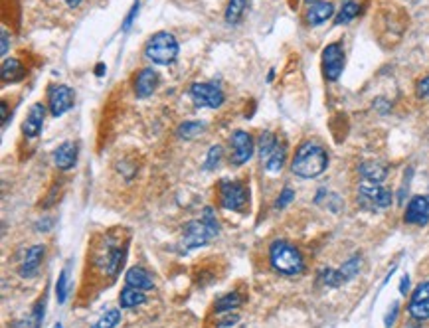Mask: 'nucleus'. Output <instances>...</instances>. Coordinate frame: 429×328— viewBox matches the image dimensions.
Returning a JSON list of instances; mask_svg holds the SVG:
<instances>
[{
  "instance_id": "39448f33",
  "label": "nucleus",
  "mask_w": 429,
  "mask_h": 328,
  "mask_svg": "<svg viewBox=\"0 0 429 328\" xmlns=\"http://www.w3.org/2000/svg\"><path fill=\"white\" fill-rule=\"evenodd\" d=\"M248 198H250V192L241 182H236V180H222L220 182V204H222L223 210L239 212V210L245 208Z\"/></svg>"
},
{
  "instance_id": "393cba45",
  "label": "nucleus",
  "mask_w": 429,
  "mask_h": 328,
  "mask_svg": "<svg viewBox=\"0 0 429 328\" xmlns=\"http://www.w3.org/2000/svg\"><path fill=\"white\" fill-rule=\"evenodd\" d=\"M241 303H243V298H241V295L239 293H228V295H223L222 298H218L216 300V313H230V311H234V309H238V307H241Z\"/></svg>"
},
{
  "instance_id": "4c0bfd02",
  "label": "nucleus",
  "mask_w": 429,
  "mask_h": 328,
  "mask_svg": "<svg viewBox=\"0 0 429 328\" xmlns=\"http://www.w3.org/2000/svg\"><path fill=\"white\" fill-rule=\"evenodd\" d=\"M408 291H410V277L404 275V277H402V283H399V293H402V295H408Z\"/></svg>"
},
{
  "instance_id": "e433bc0d",
  "label": "nucleus",
  "mask_w": 429,
  "mask_h": 328,
  "mask_svg": "<svg viewBox=\"0 0 429 328\" xmlns=\"http://www.w3.org/2000/svg\"><path fill=\"white\" fill-rule=\"evenodd\" d=\"M8 44H10L8 32L2 30V58H4V60H6V56H8Z\"/></svg>"
},
{
  "instance_id": "ddd939ff",
  "label": "nucleus",
  "mask_w": 429,
  "mask_h": 328,
  "mask_svg": "<svg viewBox=\"0 0 429 328\" xmlns=\"http://www.w3.org/2000/svg\"><path fill=\"white\" fill-rule=\"evenodd\" d=\"M44 119H46V107L42 103H34L30 111H28V117L24 119V125L22 131L28 139H34L40 135L42 127H44Z\"/></svg>"
},
{
  "instance_id": "f3484780",
  "label": "nucleus",
  "mask_w": 429,
  "mask_h": 328,
  "mask_svg": "<svg viewBox=\"0 0 429 328\" xmlns=\"http://www.w3.org/2000/svg\"><path fill=\"white\" fill-rule=\"evenodd\" d=\"M125 283L133 289H139V291H153L155 289V281L151 277L148 271H144L141 267H131L125 275Z\"/></svg>"
},
{
  "instance_id": "c85d7f7f",
  "label": "nucleus",
  "mask_w": 429,
  "mask_h": 328,
  "mask_svg": "<svg viewBox=\"0 0 429 328\" xmlns=\"http://www.w3.org/2000/svg\"><path fill=\"white\" fill-rule=\"evenodd\" d=\"M119 322H121V311L113 309L109 313L103 314L91 328H115Z\"/></svg>"
},
{
  "instance_id": "72a5a7b5",
  "label": "nucleus",
  "mask_w": 429,
  "mask_h": 328,
  "mask_svg": "<svg viewBox=\"0 0 429 328\" xmlns=\"http://www.w3.org/2000/svg\"><path fill=\"white\" fill-rule=\"evenodd\" d=\"M293 198H295V192H293L291 188H283V192L279 194V200H277V204H275V206L281 210V208H285L289 202H293Z\"/></svg>"
},
{
  "instance_id": "dca6fc26",
  "label": "nucleus",
  "mask_w": 429,
  "mask_h": 328,
  "mask_svg": "<svg viewBox=\"0 0 429 328\" xmlns=\"http://www.w3.org/2000/svg\"><path fill=\"white\" fill-rule=\"evenodd\" d=\"M44 259V245H32L26 251L22 263H20V275L22 277H34L38 273V269L42 265Z\"/></svg>"
},
{
  "instance_id": "c756f323",
  "label": "nucleus",
  "mask_w": 429,
  "mask_h": 328,
  "mask_svg": "<svg viewBox=\"0 0 429 328\" xmlns=\"http://www.w3.org/2000/svg\"><path fill=\"white\" fill-rule=\"evenodd\" d=\"M67 281H69L67 269H62L60 275H58V283H56V298H58L60 305H64L65 298H67Z\"/></svg>"
},
{
  "instance_id": "bb28decb",
  "label": "nucleus",
  "mask_w": 429,
  "mask_h": 328,
  "mask_svg": "<svg viewBox=\"0 0 429 328\" xmlns=\"http://www.w3.org/2000/svg\"><path fill=\"white\" fill-rule=\"evenodd\" d=\"M204 129H206L204 123H198V121H186L184 125L178 127V137H180V139H194V137L202 135V131H204Z\"/></svg>"
},
{
  "instance_id": "cd10ccee",
  "label": "nucleus",
  "mask_w": 429,
  "mask_h": 328,
  "mask_svg": "<svg viewBox=\"0 0 429 328\" xmlns=\"http://www.w3.org/2000/svg\"><path fill=\"white\" fill-rule=\"evenodd\" d=\"M408 313L417 320H429V300H417V303L410 300Z\"/></svg>"
},
{
  "instance_id": "7c9ffc66",
  "label": "nucleus",
  "mask_w": 429,
  "mask_h": 328,
  "mask_svg": "<svg viewBox=\"0 0 429 328\" xmlns=\"http://www.w3.org/2000/svg\"><path fill=\"white\" fill-rule=\"evenodd\" d=\"M220 160H222V146H220V144H214V146H210V151H208L204 168H206V171H214V168L220 164Z\"/></svg>"
},
{
  "instance_id": "a211bd4d",
  "label": "nucleus",
  "mask_w": 429,
  "mask_h": 328,
  "mask_svg": "<svg viewBox=\"0 0 429 328\" xmlns=\"http://www.w3.org/2000/svg\"><path fill=\"white\" fill-rule=\"evenodd\" d=\"M24 76H26L24 65L18 60H14V58L4 60V63H2V81L4 83H16L20 79H24Z\"/></svg>"
},
{
  "instance_id": "4be33fe9",
  "label": "nucleus",
  "mask_w": 429,
  "mask_h": 328,
  "mask_svg": "<svg viewBox=\"0 0 429 328\" xmlns=\"http://www.w3.org/2000/svg\"><path fill=\"white\" fill-rule=\"evenodd\" d=\"M360 267H362V259H360V255H354V257H350L349 261L340 267V269H336V271H338V277H340V281H342V285H344V283L352 281V279H354V277L360 273Z\"/></svg>"
},
{
  "instance_id": "5701e85b",
  "label": "nucleus",
  "mask_w": 429,
  "mask_h": 328,
  "mask_svg": "<svg viewBox=\"0 0 429 328\" xmlns=\"http://www.w3.org/2000/svg\"><path fill=\"white\" fill-rule=\"evenodd\" d=\"M248 2L250 0H228V6H226V22L228 24H238L243 12H245V8H248Z\"/></svg>"
},
{
  "instance_id": "2f4dec72",
  "label": "nucleus",
  "mask_w": 429,
  "mask_h": 328,
  "mask_svg": "<svg viewBox=\"0 0 429 328\" xmlns=\"http://www.w3.org/2000/svg\"><path fill=\"white\" fill-rule=\"evenodd\" d=\"M139 10H141V0H137V2L133 4V8L129 10L127 18H125V22H123V26H121V30H123V32H129V30H131V26H133V22H135V18L139 16Z\"/></svg>"
},
{
  "instance_id": "1a4fd4ad",
  "label": "nucleus",
  "mask_w": 429,
  "mask_h": 328,
  "mask_svg": "<svg viewBox=\"0 0 429 328\" xmlns=\"http://www.w3.org/2000/svg\"><path fill=\"white\" fill-rule=\"evenodd\" d=\"M358 194H360L362 200H366L374 208H390L392 206V192L378 184V182L362 180L360 186H358Z\"/></svg>"
},
{
  "instance_id": "20e7f679",
  "label": "nucleus",
  "mask_w": 429,
  "mask_h": 328,
  "mask_svg": "<svg viewBox=\"0 0 429 328\" xmlns=\"http://www.w3.org/2000/svg\"><path fill=\"white\" fill-rule=\"evenodd\" d=\"M144 56L157 65H170L178 58V42L168 32H157L144 44Z\"/></svg>"
},
{
  "instance_id": "2eb2a0df",
  "label": "nucleus",
  "mask_w": 429,
  "mask_h": 328,
  "mask_svg": "<svg viewBox=\"0 0 429 328\" xmlns=\"http://www.w3.org/2000/svg\"><path fill=\"white\" fill-rule=\"evenodd\" d=\"M334 16V4L333 2H324V0H318L315 4H309L307 8V22L311 26H320L324 24L327 20H331Z\"/></svg>"
},
{
  "instance_id": "f257e3e1",
  "label": "nucleus",
  "mask_w": 429,
  "mask_h": 328,
  "mask_svg": "<svg viewBox=\"0 0 429 328\" xmlns=\"http://www.w3.org/2000/svg\"><path fill=\"white\" fill-rule=\"evenodd\" d=\"M327 166H329L327 151L318 142L313 141L302 142L291 162V171L299 178H317L327 171Z\"/></svg>"
},
{
  "instance_id": "f03ea898",
  "label": "nucleus",
  "mask_w": 429,
  "mask_h": 328,
  "mask_svg": "<svg viewBox=\"0 0 429 328\" xmlns=\"http://www.w3.org/2000/svg\"><path fill=\"white\" fill-rule=\"evenodd\" d=\"M220 234V223L214 216L212 208H204L200 219H192L182 228V245L184 250H196L206 245L210 239Z\"/></svg>"
},
{
  "instance_id": "0eeeda50",
  "label": "nucleus",
  "mask_w": 429,
  "mask_h": 328,
  "mask_svg": "<svg viewBox=\"0 0 429 328\" xmlns=\"http://www.w3.org/2000/svg\"><path fill=\"white\" fill-rule=\"evenodd\" d=\"M344 47L340 42H333L322 50V74L329 81H336L344 69Z\"/></svg>"
},
{
  "instance_id": "423d86ee",
  "label": "nucleus",
  "mask_w": 429,
  "mask_h": 328,
  "mask_svg": "<svg viewBox=\"0 0 429 328\" xmlns=\"http://www.w3.org/2000/svg\"><path fill=\"white\" fill-rule=\"evenodd\" d=\"M190 97L194 105L206 107V109H218L226 101V95L220 89V85H214V83H192Z\"/></svg>"
},
{
  "instance_id": "473e14b6",
  "label": "nucleus",
  "mask_w": 429,
  "mask_h": 328,
  "mask_svg": "<svg viewBox=\"0 0 429 328\" xmlns=\"http://www.w3.org/2000/svg\"><path fill=\"white\" fill-rule=\"evenodd\" d=\"M412 300L417 303V300H429V281H424L417 285V289L412 293Z\"/></svg>"
},
{
  "instance_id": "9d476101",
  "label": "nucleus",
  "mask_w": 429,
  "mask_h": 328,
  "mask_svg": "<svg viewBox=\"0 0 429 328\" xmlns=\"http://www.w3.org/2000/svg\"><path fill=\"white\" fill-rule=\"evenodd\" d=\"M404 221L410 226H428L429 223V196H413L406 206Z\"/></svg>"
},
{
  "instance_id": "f8f14e48",
  "label": "nucleus",
  "mask_w": 429,
  "mask_h": 328,
  "mask_svg": "<svg viewBox=\"0 0 429 328\" xmlns=\"http://www.w3.org/2000/svg\"><path fill=\"white\" fill-rule=\"evenodd\" d=\"M157 85H159V74H157V69L144 67V69L139 72V76L135 78V95L139 99H146V97H151V95L155 94Z\"/></svg>"
},
{
  "instance_id": "7ed1b4c3",
  "label": "nucleus",
  "mask_w": 429,
  "mask_h": 328,
  "mask_svg": "<svg viewBox=\"0 0 429 328\" xmlns=\"http://www.w3.org/2000/svg\"><path fill=\"white\" fill-rule=\"evenodd\" d=\"M270 263L277 273L289 275V277L301 275L305 271V259H302L301 251L285 239H277L271 243Z\"/></svg>"
},
{
  "instance_id": "c9c22d12",
  "label": "nucleus",
  "mask_w": 429,
  "mask_h": 328,
  "mask_svg": "<svg viewBox=\"0 0 429 328\" xmlns=\"http://www.w3.org/2000/svg\"><path fill=\"white\" fill-rule=\"evenodd\" d=\"M397 311H399V305L394 303V305H392V309H390V313L386 314V328H390L392 325H394V320H396V316H397Z\"/></svg>"
},
{
  "instance_id": "a878e982",
  "label": "nucleus",
  "mask_w": 429,
  "mask_h": 328,
  "mask_svg": "<svg viewBox=\"0 0 429 328\" xmlns=\"http://www.w3.org/2000/svg\"><path fill=\"white\" fill-rule=\"evenodd\" d=\"M277 144H279V141H277V137L273 133H270V131H263L261 133V137H259V157H261L263 162L273 155V151L277 149Z\"/></svg>"
},
{
  "instance_id": "ea45409f",
  "label": "nucleus",
  "mask_w": 429,
  "mask_h": 328,
  "mask_svg": "<svg viewBox=\"0 0 429 328\" xmlns=\"http://www.w3.org/2000/svg\"><path fill=\"white\" fill-rule=\"evenodd\" d=\"M65 4H67L69 8H78L81 4V0H65Z\"/></svg>"
},
{
  "instance_id": "f704fd0d",
  "label": "nucleus",
  "mask_w": 429,
  "mask_h": 328,
  "mask_svg": "<svg viewBox=\"0 0 429 328\" xmlns=\"http://www.w3.org/2000/svg\"><path fill=\"white\" fill-rule=\"evenodd\" d=\"M415 94L419 99H429V76L428 78L419 79L417 81V87H415Z\"/></svg>"
},
{
  "instance_id": "a19ab883",
  "label": "nucleus",
  "mask_w": 429,
  "mask_h": 328,
  "mask_svg": "<svg viewBox=\"0 0 429 328\" xmlns=\"http://www.w3.org/2000/svg\"><path fill=\"white\" fill-rule=\"evenodd\" d=\"M307 4H315V2H318V0H305Z\"/></svg>"
},
{
  "instance_id": "aec40b11",
  "label": "nucleus",
  "mask_w": 429,
  "mask_h": 328,
  "mask_svg": "<svg viewBox=\"0 0 429 328\" xmlns=\"http://www.w3.org/2000/svg\"><path fill=\"white\" fill-rule=\"evenodd\" d=\"M144 300H146V295L144 291H139V289H133V287H125L119 295V303L123 309H135V307H141Z\"/></svg>"
},
{
  "instance_id": "6e6552de",
  "label": "nucleus",
  "mask_w": 429,
  "mask_h": 328,
  "mask_svg": "<svg viewBox=\"0 0 429 328\" xmlns=\"http://www.w3.org/2000/svg\"><path fill=\"white\" fill-rule=\"evenodd\" d=\"M74 107V89L69 85H52L48 89V109L52 117H62Z\"/></svg>"
},
{
  "instance_id": "58836bf2",
  "label": "nucleus",
  "mask_w": 429,
  "mask_h": 328,
  "mask_svg": "<svg viewBox=\"0 0 429 328\" xmlns=\"http://www.w3.org/2000/svg\"><path fill=\"white\" fill-rule=\"evenodd\" d=\"M0 109H2V121H4V127L8 123V119H10V115H8V105H6V101H2L0 103Z\"/></svg>"
},
{
  "instance_id": "6ab92c4d",
  "label": "nucleus",
  "mask_w": 429,
  "mask_h": 328,
  "mask_svg": "<svg viewBox=\"0 0 429 328\" xmlns=\"http://www.w3.org/2000/svg\"><path fill=\"white\" fill-rule=\"evenodd\" d=\"M358 172L362 174L364 180L378 182V184H382L386 180V176H388V168L384 164H378V162H364V164H360Z\"/></svg>"
},
{
  "instance_id": "9b49d317",
  "label": "nucleus",
  "mask_w": 429,
  "mask_h": 328,
  "mask_svg": "<svg viewBox=\"0 0 429 328\" xmlns=\"http://www.w3.org/2000/svg\"><path fill=\"white\" fill-rule=\"evenodd\" d=\"M232 146H234V162L236 164H245L254 157V139L245 131H236L232 135Z\"/></svg>"
},
{
  "instance_id": "79ce46f5",
  "label": "nucleus",
  "mask_w": 429,
  "mask_h": 328,
  "mask_svg": "<svg viewBox=\"0 0 429 328\" xmlns=\"http://www.w3.org/2000/svg\"><path fill=\"white\" fill-rule=\"evenodd\" d=\"M54 328H64V327H62V322H56V325H54Z\"/></svg>"
},
{
  "instance_id": "b1692460",
  "label": "nucleus",
  "mask_w": 429,
  "mask_h": 328,
  "mask_svg": "<svg viewBox=\"0 0 429 328\" xmlns=\"http://www.w3.org/2000/svg\"><path fill=\"white\" fill-rule=\"evenodd\" d=\"M285 158H287V151H285V144H277V149L273 151V155H271L263 164H265V171L271 172V174H275V172H279L283 168V164H285Z\"/></svg>"
},
{
  "instance_id": "412c9836",
  "label": "nucleus",
  "mask_w": 429,
  "mask_h": 328,
  "mask_svg": "<svg viewBox=\"0 0 429 328\" xmlns=\"http://www.w3.org/2000/svg\"><path fill=\"white\" fill-rule=\"evenodd\" d=\"M360 10H362V6H360L358 0H344L340 10H338V14H336V24L338 26L349 24V22H352L356 16L360 14Z\"/></svg>"
},
{
  "instance_id": "4468645a",
  "label": "nucleus",
  "mask_w": 429,
  "mask_h": 328,
  "mask_svg": "<svg viewBox=\"0 0 429 328\" xmlns=\"http://www.w3.org/2000/svg\"><path fill=\"white\" fill-rule=\"evenodd\" d=\"M76 160H78V144L72 141L60 144L56 151H54V162L60 171H69L76 166Z\"/></svg>"
}]
</instances>
